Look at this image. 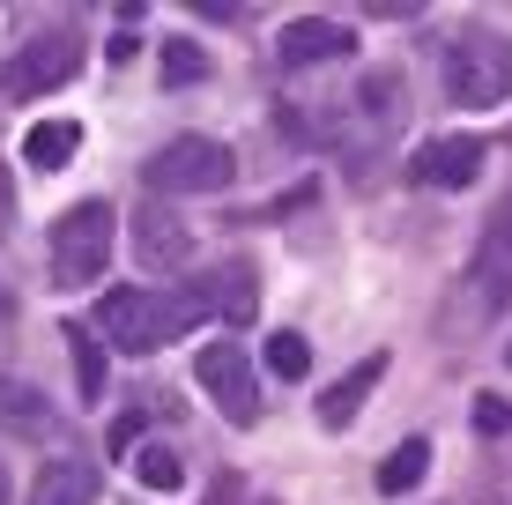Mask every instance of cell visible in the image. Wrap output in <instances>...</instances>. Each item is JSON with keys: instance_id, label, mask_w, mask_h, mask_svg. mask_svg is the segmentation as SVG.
<instances>
[{"instance_id": "cell-1", "label": "cell", "mask_w": 512, "mask_h": 505, "mask_svg": "<svg viewBox=\"0 0 512 505\" xmlns=\"http://www.w3.org/2000/svg\"><path fill=\"white\" fill-rule=\"evenodd\" d=\"M446 97L461 112H490L512 97V38L505 30H468L446 45Z\"/></svg>"}, {"instance_id": "cell-2", "label": "cell", "mask_w": 512, "mask_h": 505, "mask_svg": "<svg viewBox=\"0 0 512 505\" xmlns=\"http://www.w3.org/2000/svg\"><path fill=\"white\" fill-rule=\"evenodd\" d=\"M112 201H75L60 223H52V283L60 290H90L104 275V260H112Z\"/></svg>"}, {"instance_id": "cell-3", "label": "cell", "mask_w": 512, "mask_h": 505, "mask_svg": "<svg viewBox=\"0 0 512 505\" xmlns=\"http://www.w3.org/2000/svg\"><path fill=\"white\" fill-rule=\"evenodd\" d=\"M193 320V305L186 298H156V290H104V305H97V335L112 342V350H164V335H179V327Z\"/></svg>"}, {"instance_id": "cell-4", "label": "cell", "mask_w": 512, "mask_h": 505, "mask_svg": "<svg viewBox=\"0 0 512 505\" xmlns=\"http://www.w3.org/2000/svg\"><path fill=\"white\" fill-rule=\"evenodd\" d=\"M141 179H149L156 194H223V186L238 179V156L223 142H208V134H179V142H164L149 156Z\"/></svg>"}, {"instance_id": "cell-5", "label": "cell", "mask_w": 512, "mask_h": 505, "mask_svg": "<svg viewBox=\"0 0 512 505\" xmlns=\"http://www.w3.org/2000/svg\"><path fill=\"white\" fill-rule=\"evenodd\" d=\"M505 305H512V208H505L498 223H490L483 246H475V268L461 275V305H453L446 320H461V327H490Z\"/></svg>"}, {"instance_id": "cell-6", "label": "cell", "mask_w": 512, "mask_h": 505, "mask_svg": "<svg viewBox=\"0 0 512 505\" xmlns=\"http://www.w3.org/2000/svg\"><path fill=\"white\" fill-rule=\"evenodd\" d=\"M193 379H201V394L231 416L238 431L260 424V379H253V357H245L238 342H208V350H193Z\"/></svg>"}, {"instance_id": "cell-7", "label": "cell", "mask_w": 512, "mask_h": 505, "mask_svg": "<svg viewBox=\"0 0 512 505\" xmlns=\"http://www.w3.org/2000/svg\"><path fill=\"white\" fill-rule=\"evenodd\" d=\"M75 67H82V38L75 30H45V38H30L15 52L8 90L15 97H45V90H60V82H75Z\"/></svg>"}, {"instance_id": "cell-8", "label": "cell", "mask_w": 512, "mask_h": 505, "mask_svg": "<svg viewBox=\"0 0 512 505\" xmlns=\"http://www.w3.org/2000/svg\"><path fill=\"white\" fill-rule=\"evenodd\" d=\"M357 52V30L334 23V15H297V23L275 30V60L282 67H320V60H349Z\"/></svg>"}, {"instance_id": "cell-9", "label": "cell", "mask_w": 512, "mask_h": 505, "mask_svg": "<svg viewBox=\"0 0 512 505\" xmlns=\"http://www.w3.org/2000/svg\"><path fill=\"white\" fill-rule=\"evenodd\" d=\"M409 171L423 186H438V194H461V186L483 179V142L475 134H438V142H423L409 156Z\"/></svg>"}, {"instance_id": "cell-10", "label": "cell", "mask_w": 512, "mask_h": 505, "mask_svg": "<svg viewBox=\"0 0 512 505\" xmlns=\"http://www.w3.org/2000/svg\"><path fill=\"white\" fill-rule=\"evenodd\" d=\"M134 253L149 260V268H186V260H193V231L171 216L164 201H141V216H134Z\"/></svg>"}, {"instance_id": "cell-11", "label": "cell", "mask_w": 512, "mask_h": 505, "mask_svg": "<svg viewBox=\"0 0 512 505\" xmlns=\"http://www.w3.org/2000/svg\"><path fill=\"white\" fill-rule=\"evenodd\" d=\"M186 305H193V320H201V312H223V320H253V305H260L253 268H245V260H231V268L201 275V283L186 290Z\"/></svg>"}, {"instance_id": "cell-12", "label": "cell", "mask_w": 512, "mask_h": 505, "mask_svg": "<svg viewBox=\"0 0 512 505\" xmlns=\"http://www.w3.org/2000/svg\"><path fill=\"white\" fill-rule=\"evenodd\" d=\"M379 379H386V357H379V350H372V357H357V364H349V372L320 394V424H327V431H349V424L364 416V402H372Z\"/></svg>"}, {"instance_id": "cell-13", "label": "cell", "mask_w": 512, "mask_h": 505, "mask_svg": "<svg viewBox=\"0 0 512 505\" xmlns=\"http://www.w3.org/2000/svg\"><path fill=\"white\" fill-rule=\"evenodd\" d=\"M30 505H97V468L90 461H52L38 468V483H30Z\"/></svg>"}, {"instance_id": "cell-14", "label": "cell", "mask_w": 512, "mask_h": 505, "mask_svg": "<svg viewBox=\"0 0 512 505\" xmlns=\"http://www.w3.org/2000/svg\"><path fill=\"white\" fill-rule=\"evenodd\" d=\"M75 149H82V127H75V119H45V127H30V134H23V164H30V171H60V164H75Z\"/></svg>"}, {"instance_id": "cell-15", "label": "cell", "mask_w": 512, "mask_h": 505, "mask_svg": "<svg viewBox=\"0 0 512 505\" xmlns=\"http://www.w3.org/2000/svg\"><path fill=\"white\" fill-rule=\"evenodd\" d=\"M52 409L38 387H23V379H0V431H15V439H45Z\"/></svg>"}, {"instance_id": "cell-16", "label": "cell", "mask_w": 512, "mask_h": 505, "mask_svg": "<svg viewBox=\"0 0 512 505\" xmlns=\"http://www.w3.org/2000/svg\"><path fill=\"white\" fill-rule=\"evenodd\" d=\"M423 468H431V446H423V439H401L394 454L379 461V491H386V498L416 491V483H423Z\"/></svg>"}, {"instance_id": "cell-17", "label": "cell", "mask_w": 512, "mask_h": 505, "mask_svg": "<svg viewBox=\"0 0 512 505\" xmlns=\"http://www.w3.org/2000/svg\"><path fill=\"white\" fill-rule=\"evenodd\" d=\"M67 350H75V387H82V402H104V350H97V335H90V327H67Z\"/></svg>"}, {"instance_id": "cell-18", "label": "cell", "mask_w": 512, "mask_h": 505, "mask_svg": "<svg viewBox=\"0 0 512 505\" xmlns=\"http://www.w3.org/2000/svg\"><path fill=\"white\" fill-rule=\"evenodd\" d=\"M268 372L282 379V387H297V379L312 372V342L290 335V327H282V335H268Z\"/></svg>"}, {"instance_id": "cell-19", "label": "cell", "mask_w": 512, "mask_h": 505, "mask_svg": "<svg viewBox=\"0 0 512 505\" xmlns=\"http://www.w3.org/2000/svg\"><path fill=\"white\" fill-rule=\"evenodd\" d=\"M134 476L149 483V491H179L186 468H179V454H171V446H141V454H134Z\"/></svg>"}, {"instance_id": "cell-20", "label": "cell", "mask_w": 512, "mask_h": 505, "mask_svg": "<svg viewBox=\"0 0 512 505\" xmlns=\"http://www.w3.org/2000/svg\"><path fill=\"white\" fill-rule=\"evenodd\" d=\"M201 67H208V60H201V45H193V38H171V45H164V75H171V82H201Z\"/></svg>"}, {"instance_id": "cell-21", "label": "cell", "mask_w": 512, "mask_h": 505, "mask_svg": "<svg viewBox=\"0 0 512 505\" xmlns=\"http://www.w3.org/2000/svg\"><path fill=\"white\" fill-rule=\"evenodd\" d=\"M15 223V186H8V171H0V231Z\"/></svg>"}, {"instance_id": "cell-22", "label": "cell", "mask_w": 512, "mask_h": 505, "mask_svg": "<svg viewBox=\"0 0 512 505\" xmlns=\"http://www.w3.org/2000/svg\"><path fill=\"white\" fill-rule=\"evenodd\" d=\"M0 505H8V468H0Z\"/></svg>"}]
</instances>
